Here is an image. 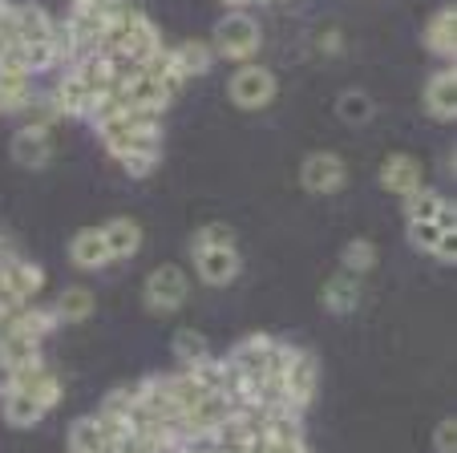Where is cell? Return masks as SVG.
Listing matches in <instances>:
<instances>
[{"mask_svg": "<svg viewBox=\"0 0 457 453\" xmlns=\"http://www.w3.org/2000/svg\"><path fill=\"white\" fill-rule=\"evenodd\" d=\"M433 449L437 453H457V421L453 417L437 421V429H433Z\"/></svg>", "mask_w": 457, "mask_h": 453, "instance_id": "f546056e", "label": "cell"}, {"mask_svg": "<svg viewBox=\"0 0 457 453\" xmlns=\"http://www.w3.org/2000/svg\"><path fill=\"white\" fill-rule=\"evenodd\" d=\"M377 259H380V251H377V243L372 239H348L345 243V251H340V272H348V275H369L372 267H377Z\"/></svg>", "mask_w": 457, "mask_h": 453, "instance_id": "603a6c76", "label": "cell"}, {"mask_svg": "<svg viewBox=\"0 0 457 453\" xmlns=\"http://www.w3.org/2000/svg\"><path fill=\"white\" fill-rule=\"evenodd\" d=\"M195 272H199V280L211 283V288H227V283H235L239 272H243L239 247H203V251H195Z\"/></svg>", "mask_w": 457, "mask_h": 453, "instance_id": "30bf717a", "label": "cell"}, {"mask_svg": "<svg viewBox=\"0 0 457 453\" xmlns=\"http://www.w3.org/2000/svg\"><path fill=\"white\" fill-rule=\"evenodd\" d=\"M142 299H146V308L154 312V316H170V312H179L190 299V275L182 272L179 264L154 267V272L146 275V283H142Z\"/></svg>", "mask_w": 457, "mask_h": 453, "instance_id": "7a4b0ae2", "label": "cell"}, {"mask_svg": "<svg viewBox=\"0 0 457 453\" xmlns=\"http://www.w3.org/2000/svg\"><path fill=\"white\" fill-rule=\"evenodd\" d=\"M170 352L179 357V365L187 368V365L207 360L211 357V344H207V336H203L199 328H179V332H174V340H170Z\"/></svg>", "mask_w": 457, "mask_h": 453, "instance_id": "d4e9b609", "label": "cell"}, {"mask_svg": "<svg viewBox=\"0 0 457 453\" xmlns=\"http://www.w3.org/2000/svg\"><path fill=\"white\" fill-rule=\"evenodd\" d=\"M0 413H4V421H9L12 429H33L49 409H45L37 397H29L25 389H4V393H0Z\"/></svg>", "mask_w": 457, "mask_h": 453, "instance_id": "e0dca14e", "label": "cell"}, {"mask_svg": "<svg viewBox=\"0 0 457 453\" xmlns=\"http://www.w3.org/2000/svg\"><path fill=\"white\" fill-rule=\"evenodd\" d=\"M259 45H263V29H259V21L243 9L227 13V17L215 25V33H211V53H215V61L247 65V61L259 53Z\"/></svg>", "mask_w": 457, "mask_h": 453, "instance_id": "6da1fadb", "label": "cell"}, {"mask_svg": "<svg viewBox=\"0 0 457 453\" xmlns=\"http://www.w3.org/2000/svg\"><path fill=\"white\" fill-rule=\"evenodd\" d=\"M372 113H377V102H372L364 89H345V94L337 97V118L345 122V126H369Z\"/></svg>", "mask_w": 457, "mask_h": 453, "instance_id": "cb8c5ba5", "label": "cell"}, {"mask_svg": "<svg viewBox=\"0 0 457 453\" xmlns=\"http://www.w3.org/2000/svg\"><path fill=\"white\" fill-rule=\"evenodd\" d=\"M158 158H162V150H129V155H121L118 163L129 179H146V174L158 171Z\"/></svg>", "mask_w": 457, "mask_h": 453, "instance_id": "f1b7e54d", "label": "cell"}, {"mask_svg": "<svg viewBox=\"0 0 457 453\" xmlns=\"http://www.w3.org/2000/svg\"><path fill=\"white\" fill-rule=\"evenodd\" d=\"M405 231H409V247L425 251V256H433V247H437L445 235H453V231H441L437 222H409Z\"/></svg>", "mask_w": 457, "mask_h": 453, "instance_id": "83f0119b", "label": "cell"}, {"mask_svg": "<svg viewBox=\"0 0 457 453\" xmlns=\"http://www.w3.org/2000/svg\"><path fill=\"white\" fill-rule=\"evenodd\" d=\"M4 280L12 283V291H17L21 299H37V291L45 288V267L33 264V259L12 256L9 264H4Z\"/></svg>", "mask_w": 457, "mask_h": 453, "instance_id": "7402d4cb", "label": "cell"}, {"mask_svg": "<svg viewBox=\"0 0 457 453\" xmlns=\"http://www.w3.org/2000/svg\"><path fill=\"white\" fill-rule=\"evenodd\" d=\"M49 102H53V110H57V118H86L94 94L73 78L70 69H57V81H53V89H49Z\"/></svg>", "mask_w": 457, "mask_h": 453, "instance_id": "4fadbf2b", "label": "cell"}, {"mask_svg": "<svg viewBox=\"0 0 457 453\" xmlns=\"http://www.w3.org/2000/svg\"><path fill=\"white\" fill-rule=\"evenodd\" d=\"M348 182V163L337 150H312L300 163V187L308 195H337Z\"/></svg>", "mask_w": 457, "mask_h": 453, "instance_id": "5b68a950", "label": "cell"}, {"mask_svg": "<svg viewBox=\"0 0 457 453\" xmlns=\"http://www.w3.org/2000/svg\"><path fill=\"white\" fill-rule=\"evenodd\" d=\"M105 441H110V437H105L97 413H94V417H78L70 425V453H97Z\"/></svg>", "mask_w": 457, "mask_h": 453, "instance_id": "484cf974", "label": "cell"}, {"mask_svg": "<svg viewBox=\"0 0 457 453\" xmlns=\"http://www.w3.org/2000/svg\"><path fill=\"white\" fill-rule=\"evenodd\" d=\"M279 389H284L287 405H295L300 413L316 401L320 365H316V357H312L308 348H295L292 344V357H287V368H284V376H279Z\"/></svg>", "mask_w": 457, "mask_h": 453, "instance_id": "277c9868", "label": "cell"}, {"mask_svg": "<svg viewBox=\"0 0 457 453\" xmlns=\"http://www.w3.org/2000/svg\"><path fill=\"white\" fill-rule=\"evenodd\" d=\"M320 304L328 312H337V316H348V312L361 308V280L348 272H337L328 283H324V291H320Z\"/></svg>", "mask_w": 457, "mask_h": 453, "instance_id": "2e32d148", "label": "cell"}, {"mask_svg": "<svg viewBox=\"0 0 457 453\" xmlns=\"http://www.w3.org/2000/svg\"><path fill=\"white\" fill-rule=\"evenodd\" d=\"M174 65L182 69V78H207L211 69H215V53H211V41H182L170 49Z\"/></svg>", "mask_w": 457, "mask_h": 453, "instance_id": "ac0fdd59", "label": "cell"}, {"mask_svg": "<svg viewBox=\"0 0 457 453\" xmlns=\"http://www.w3.org/2000/svg\"><path fill=\"white\" fill-rule=\"evenodd\" d=\"M421 105L433 122H453L457 118V73L453 65H441L429 73L421 89Z\"/></svg>", "mask_w": 457, "mask_h": 453, "instance_id": "ba28073f", "label": "cell"}, {"mask_svg": "<svg viewBox=\"0 0 457 453\" xmlns=\"http://www.w3.org/2000/svg\"><path fill=\"white\" fill-rule=\"evenodd\" d=\"M203 247H235V231L227 222H203L199 231L190 235V251H203Z\"/></svg>", "mask_w": 457, "mask_h": 453, "instance_id": "4316f807", "label": "cell"}, {"mask_svg": "<svg viewBox=\"0 0 457 453\" xmlns=\"http://www.w3.org/2000/svg\"><path fill=\"white\" fill-rule=\"evenodd\" d=\"M97 299L89 288H81V283H73V288H65L57 296V304H53V312H57L61 324H86L89 316H94Z\"/></svg>", "mask_w": 457, "mask_h": 453, "instance_id": "ffe728a7", "label": "cell"}, {"mask_svg": "<svg viewBox=\"0 0 457 453\" xmlns=\"http://www.w3.org/2000/svg\"><path fill=\"white\" fill-rule=\"evenodd\" d=\"M421 45L433 53L437 61H453L457 57V13L449 4H441L421 29Z\"/></svg>", "mask_w": 457, "mask_h": 453, "instance_id": "8fae6325", "label": "cell"}, {"mask_svg": "<svg viewBox=\"0 0 457 453\" xmlns=\"http://www.w3.org/2000/svg\"><path fill=\"white\" fill-rule=\"evenodd\" d=\"M279 94V81L271 69L263 65H239L231 73V81H227V97H231V105H239V110H268L271 102H276Z\"/></svg>", "mask_w": 457, "mask_h": 453, "instance_id": "3957f363", "label": "cell"}, {"mask_svg": "<svg viewBox=\"0 0 457 453\" xmlns=\"http://www.w3.org/2000/svg\"><path fill=\"white\" fill-rule=\"evenodd\" d=\"M37 97L33 73H4L0 69V113H21Z\"/></svg>", "mask_w": 457, "mask_h": 453, "instance_id": "d6986e66", "label": "cell"}, {"mask_svg": "<svg viewBox=\"0 0 457 453\" xmlns=\"http://www.w3.org/2000/svg\"><path fill=\"white\" fill-rule=\"evenodd\" d=\"M9 155L25 171H45L53 163V134L41 126H21L9 142Z\"/></svg>", "mask_w": 457, "mask_h": 453, "instance_id": "9c48e42d", "label": "cell"}, {"mask_svg": "<svg viewBox=\"0 0 457 453\" xmlns=\"http://www.w3.org/2000/svg\"><path fill=\"white\" fill-rule=\"evenodd\" d=\"M97 231H102L105 251H110L113 264H118V259H134L142 251V227H138V219H129V214H113Z\"/></svg>", "mask_w": 457, "mask_h": 453, "instance_id": "7c38bea8", "label": "cell"}, {"mask_svg": "<svg viewBox=\"0 0 457 453\" xmlns=\"http://www.w3.org/2000/svg\"><path fill=\"white\" fill-rule=\"evenodd\" d=\"M316 49L320 53H340V49H345V37H340V29H324V33L316 37Z\"/></svg>", "mask_w": 457, "mask_h": 453, "instance_id": "4dcf8cb0", "label": "cell"}, {"mask_svg": "<svg viewBox=\"0 0 457 453\" xmlns=\"http://www.w3.org/2000/svg\"><path fill=\"white\" fill-rule=\"evenodd\" d=\"M433 259H437V264H445V267L453 264V259H457V235H445V239L433 247Z\"/></svg>", "mask_w": 457, "mask_h": 453, "instance_id": "1f68e13d", "label": "cell"}, {"mask_svg": "<svg viewBox=\"0 0 457 453\" xmlns=\"http://www.w3.org/2000/svg\"><path fill=\"white\" fill-rule=\"evenodd\" d=\"M53 25H57V21H53L41 4H17V45L53 41Z\"/></svg>", "mask_w": 457, "mask_h": 453, "instance_id": "44dd1931", "label": "cell"}, {"mask_svg": "<svg viewBox=\"0 0 457 453\" xmlns=\"http://www.w3.org/2000/svg\"><path fill=\"white\" fill-rule=\"evenodd\" d=\"M227 4V13H235V9H247V4H255V0H223Z\"/></svg>", "mask_w": 457, "mask_h": 453, "instance_id": "d6a6232c", "label": "cell"}, {"mask_svg": "<svg viewBox=\"0 0 457 453\" xmlns=\"http://www.w3.org/2000/svg\"><path fill=\"white\" fill-rule=\"evenodd\" d=\"M377 182L388 190V195H413L421 187V163L413 155H388L377 171Z\"/></svg>", "mask_w": 457, "mask_h": 453, "instance_id": "5bb4252c", "label": "cell"}, {"mask_svg": "<svg viewBox=\"0 0 457 453\" xmlns=\"http://www.w3.org/2000/svg\"><path fill=\"white\" fill-rule=\"evenodd\" d=\"M271 352H276V336L268 332H247L243 340L231 344V352H227V365H231V373L239 376H268V360Z\"/></svg>", "mask_w": 457, "mask_h": 453, "instance_id": "52a82bcc", "label": "cell"}, {"mask_svg": "<svg viewBox=\"0 0 457 453\" xmlns=\"http://www.w3.org/2000/svg\"><path fill=\"white\" fill-rule=\"evenodd\" d=\"M70 259L81 267V272H105V267L113 264L97 227H86V231L73 235V239H70Z\"/></svg>", "mask_w": 457, "mask_h": 453, "instance_id": "9a60e30c", "label": "cell"}, {"mask_svg": "<svg viewBox=\"0 0 457 453\" xmlns=\"http://www.w3.org/2000/svg\"><path fill=\"white\" fill-rule=\"evenodd\" d=\"M405 203V222H437L441 231H453L457 235V211L441 190L433 187H417L413 195L401 198Z\"/></svg>", "mask_w": 457, "mask_h": 453, "instance_id": "8992f818", "label": "cell"}]
</instances>
